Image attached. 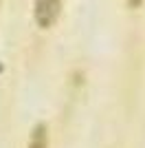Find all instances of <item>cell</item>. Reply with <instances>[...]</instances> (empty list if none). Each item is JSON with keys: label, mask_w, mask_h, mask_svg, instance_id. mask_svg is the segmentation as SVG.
Masks as SVG:
<instances>
[{"label": "cell", "mask_w": 145, "mask_h": 148, "mask_svg": "<svg viewBox=\"0 0 145 148\" xmlns=\"http://www.w3.org/2000/svg\"><path fill=\"white\" fill-rule=\"evenodd\" d=\"M62 0H35L33 7V18L40 29H51L60 18Z\"/></svg>", "instance_id": "cell-1"}, {"label": "cell", "mask_w": 145, "mask_h": 148, "mask_svg": "<svg viewBox=\"0 0 145 148\" xmlns=\"http://www.w3.org/2000/svg\"><path fill=\"white\" fill-rule=\"evenodd\" d=\"M29 148H48V130L44 124H37L29 139Z\"/></svg>", "instance_id": "cell-2"}, {"label": "cell", "mask_w": 145, "mask_h": 148, "mask_svg": "<svg viewBox=\"0 0 145 148\" xmlns=\"http://www.w3.org/2000/svg\"><path fill=\"white\" fill-rule=\"evenodd\" d=\"M125 2L132 7V9H136V7H141V2H143V0H125Z\"/></svg>", "instance_id": "cell-3"}]
</instances>
